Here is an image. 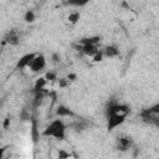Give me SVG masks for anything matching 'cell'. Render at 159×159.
Instances as JSON below:
<instances>
[{
  "instance_id": "1",
  "label": "cell",
  "mask_w": 159,
  "mask_h": 159,
  "mask_svg": "<svg viewBox=\"0 0 159 159\" xmlns=\"http://www.w3.org/2000/svg\"><path fill=\"white\" fill-rule=\"evenodd\" d=\"M45 137H53L57 140H63L66 138V125L62 119L52 120L42 132Z\"/></svg>"
},
{
  "instance_id": "2",
  "label": "cell",
  "mask_w": 159,
  "mask_h": 159,
  "mask_svg": "<svg viewBox=\"0 0 159 159\" xmlns=\"http://www.w3.org/2000/svg\"><path fill=\"white\" fill-rule=\"evenodd\" d=\"M129 112H130V109L127 104H120V103H117V102L108 103V106L106 108L107 116H109V114H125L127 116Z\"/></svg>"
},
{
  "instance_id": "3",
  "label": "cell",
  "mask_w": 159,
  "mask_h": 159,
  "mask_svg": "<svg viewBox=\"0 0 159 159\" xmlns=\"http://www.w3.org/2000/svg\"><path fill=\"white\" fill-rule=\"evenodd\" d=\"M125 114H109L107 116V130L112 132L118 125L123 124L125 120Z\"/></svg>"
},
{
  "instance_id": "4",
  "label": "cell",
  "mask_w": 159,
  "mask_h": 159,
  "mask_svg": "<svg viewBox=\"0 0 159 159\" xmlns=\"http://www.w3.org/2000/svg\"><path fill=\"white\" fill-rule=\"evenodd\" d=\"M29 67H30V70H31L32 72H35V73L42 71V70L46 67V58H45V56H43V55H36Z\"/></svg>"
},
{
  "instance_id": "5",
  "label": "cell",
  "mask_w": 159,
  "mask_h": 159,
  "mask_svg": "<svg viewBox=\"0 0 159 159\" xmlns=\"http://www.w3.org/2000/svg\"><path fill=\"white\" fill-rule=\"evenodd\" d=\"M133 144V139L128 135H123V137H119L117 139V143H116V148L120 152H125L128 150Z\"/></svg>"
},
{
  "instance_id": "6",
  "label": "cell",
  "mask_w": 159,
  "mask_h": 159,
  "mask_svg": "<svg viewBox=\"0 0 159 159\" xmlns=\"http://www.w3.org/2000/svg\"><path fill=\"white\" fill-rule=\"evenodd\" d=\"M158 117L159 116H154L150 113V111L148 108L143 109L140 112V118L144 123H148V124H154V125H159V120H158Z\"/></svg>"
},
{
  "instance_id": "7",
  "label": "cell",
  "mask_w": 159,
  "mask_h": 159,
  "mask_svg": "<svg viewBox=\"0 0 159 159\" xmlns=\"http://www.w3.org/2000/svg\"><path fill=\"white\" fill-rule=\"evenodd\" d=\"M36 53H26L22 57H20V60L17 61L16 63V68L17 70H21V68H25V67H29L32 62V60L35 58Z\"/></svg>"
},
{
  "instance_id": "8",
  "label": "cell",
  "mask_w": 159,
  "mask_h": 159,
  "mask_svg": "<svg viewBox=\"0 0 159 159\" xmlns=\"http://www.w3.org/2000/svg\"><path fill=\"white\" fill-rule=\"evenodd\" d=\"M5 42L9 43V45H11V46L19 45L20 43V36H19L17 31L16 30H10L6 34V36H5Z\"/></svg>"
},
{
  "instance_id": "9",
  "label": "cell",
  "mask_w": 159,
  "mask_h": 159,
  "mask_svg": "<svg viewBox=\"0 0 159 159\" xmlns=\"http://www.w3.org/2000/svg\"><path fill=\"white\" fill-rule=\"evenodd\" d=\"M98 51L99 48L97 45H82V50H81V52L88 57H93Z\"/></svg>"
},
{
  "instance_id": "10",
  "label": "cell",
  "mask_w": 159,
  "mask_h": 159,
  "mask_svg": "<svg viewBox=\"0 0 159 159\" xmlns=\"http://www.w3.org/2000/svg\"><path fill=\"white\" fill-rule=\"evenodd\" d=\"M102 51H103V56L109 57V58L116 57V56L119 55V50H118V47L114 46V45H108V46H106V48L102 50Z\"/></svg>"
},
{
  "instance_id": "11",
  "label": "cell",
  "mask_w": 159,
  "mask_h": 159,
  "mask_svg": "<svg viewBox=\"0 0 159 159\" xmlns=\"http://www.w3.org/2000/svg\"><path fill=\"white\" fill-rule=\"evenodd\" d=\"M56 114H57L58 117H75V113H73L68 107H66V106H63V104H60V106L57 107Z\"/></svg>"
},
{
  "instance_id": "12",
  "label": "cell",
  "mask_w": 159,
  "mask_h": 159,
  "mask_svg": "<svg viewBox=\"0 0 159 159\" xmlns=\"http://www.w3.org/2000/svg\"><path fill=\"white\" fill-rule=\"evenodd\" d=\"M99 41H101L99 36H91V37H84V39L78 40V43L80 45H97L98 46Z\"/></svg>"
},
{
  "instance_id": "13",
  "label": "cell",
  "mask_w": 159,
  "mask_h": 159,
  "mask_svg": "<svg viewBox=\"0 0 159 159\" xmlns=\"http://www.w3.org/2000/svg\"><path fill=\"white\" fill-rule=\"evenodd\" d=\"M31 139L36 144L40 139V132L37 130V123L36 120H32V128H31Z\"/></svg>"
},
{
  "instance_id": "14",
  "label": "cell",
  "mask_w": 159,
  "mask_h": 159,
  "mask_svg": "<svg viewBox=\"0 0 159 159\" xmlns=\"http://www.w3.org/2000/svg\"><path fill=\"white\" fill-rule=\"evenodd\" d=\"M46 83H47V81L45 80V77H40L39 80H36L35 86H34V92H39L41 89H45Z\"/></svg>"
},
{
  "instance_id": "15",
  "label": "cell",
  "mask_w": 159,
  "mask_h": 159,
  "mask_svg": "<svg viewBox=\"0 0 159 159\" xmlns=\"http://www.w3.org/2000/svg\"><path fill=\"white\" fill-rule=\"evenodd\" d=\"M80 19H81L80 11H72V12H70V15L67 17V20L70 21V24H72V25H76L80 21Z\"/></svg>"
},
{
  "instance_id": "16",
  "label": "cell",
  "mask_w": 159,
  "mask_h": 159,
  "mask_svg": "<svg viewBox=\"0 0 159 159\" xmlns=\"http://www.w3.org/2000/svg\"><path fill=\"white\" fill-rule=\"evenodd\" d=\"M35 19H36V15H35V12H34L32 10H27V11L25 12V15H24V20H25L27 24L34 22Z\"/></svg>"
},
{
  "instance_id": "17",
  "label": "cell",
  "mask_w": 159,
  "mask_h": 159,
  "mask_svg": "<svg viewBox=\"0 0 159 159\" xmlns=\"http://www.w3.org/2000/svg\"><path fill=\"white\" fill-rule=\"evenodd\" d=\"M73 127H75V129H76V130H83V129H86V128H87V123H84V122H82V120H81V122H77Z\"/></svg>"
},
{
  "instance_id": "18",
  "label": "cell",
  "mask_w": 159,
  "mask_h": 159,
  "mask_svg": "<svg viewBox=\"0 0 159 159\" xmlns=\"http://www.w3.org/2000/svg\"><path fill=\"white\" fill-rule=\"evenodd\" d=\"M45 80H46V81H55V80H57L56 73H55V72H52V71L47 72V73L45 75Z\"/></svg>"
},
{
  "instance_id": "19",
  "label": "cell",
  "mask_w": 159,
  "mask_h": 159,
  "mask_svg": "<svg viewBox=\"0 0 159 159\" xmlns=\"http://www.w3.org/2000/svg\"><path fill=\"white\" fill-rule=\"evenodd\" d=\"M148 109L150 111L152 114H154V116H159V103H155L153 107H149Z\"/></svg>"
},
{
  "instance_id": "20",
  "label": "cell",
  "mask_w": 159,
  "mask_h": 159,
  "mask_svg": "<svg viewBox=\"0 0 159 159\" xmlns=\"http://www.w3.org/2000/svg\"><path fill=\"white\" fill-rule=\"evenodd\" d=\"M92 58H93V61H94V62H99V61H102V58H103V51H102V50H99V51H98V52H97Z\"/></svg>"
},
{
  "instance_id": "21",
  "label": "cell",
  "mask_w": 159,
  "mask_h": 159,
  "mask_svg": "<svg viewBox=\"0 0 159 159\" xmlns=\"http://www.w3.org/2000/svg\"><path fill=\"white\" fill-rule=\"evenodd\" d=\"M20 118H21L22 120H29V119H30V113H29L26 109H22L21 113H20Z\"/></svg>"
},
{
  "instance_id": "22",
  "label": "cell",
  "mask_w": 159,
  "mask_h": 159,
  "mask_svg": "<svg viewBox=\"0 0 159 159\" xmlns=\"http://www.w3.org/2000/svg\"><path fill=\"white\" fill-rule=\"evenodd\" d=\"M68 80L67 78H60V81H58V84H60V87L61 88H65V87H67L68 86Z\"/></svg>"
},
{
  "instance_id": "23",
  "label": "cell",
  "mask_w": 159,
  "mask_h": 159,
  "mask_svg": "<svg viewBox=\"0 0 159 159\" xmlns=\"http://www.w3.org/2000/svg\"><path fill=\"white\" fill-rule=\"evenodd\" d=\"M58 158H60V159H68V158H70V154H68L67 152H65V150L61 149V150L58 152Z\"/></svg>"
},
{
  "instance_id": "24",
  "label": "cell",
  "mask_w": 159,
  "mask_h": 159,
  "mask_svg": "<svg viewBox=\"0 0 159 159\" xmlns=\"http://www.w3.org/2000/svg\"><path fill=\"white\" fill-rule=\"evenodd\" d=\"M76 77H77V76H76L75 73H70V75H68L66 78L68 80V82H72V81H75V80H76Z\"/></svg>"
},
{
  "instance_id": "25",
  "label": "cell",
  "mask_w": 159,
  "mask_h": 159,
  "mask_svg": "<svg viewBox=\"0 0 159 159\" xmlns=\"http://www.w3.org/2000/svg\"><path fill=\"white\" fill-rule=\"evenodd\" d=\"M5 150H6V147H0V159H4L5 157Z\"/></svg>"
},
{
  "instance_id": "26",
  "label": "cell",
  "mask_w": 159,
  "mask_h": 159,
  "mask_svg": "<svg viewBox=\"0 0 159 159\" xmlns=\"http://www.w3.org/2000/svg\"><path fill=\"white\" fill-rule=\"evenodd\" d=\"M52 61H53V62H58V61H60L58 53H53V55H52Z\"/></svg>"
},
{
  "instance_id": "27",
  "label": "cell",
  "mask_w": 159,
  "mask_h": 159,
  "mask_svg": "<svg viewBox=\"0 0 159 159\" xmlns=\"http://www.w3.org/2000/svg\"><path fill=\"white\" fill-rule=\"evenodd\" d=\"M2 125H4V128L6 129V128L10 125V118H5V120H4V124H2Z\"/></svg>"
},
{
  "instance_id": "28",
  "label": "cell",
  "mask_w": 159,
  "mask_h": 159,
  "mask_svg": "<svg viewBox=\"0 0 159 159\" xmlns=\"http://www.w3.org/2000/svg\"><path fill=\"white\" fill-rule=\"evenodd\" d=\"M4 159H11V158H10V157H7V158H4Z\"/></svg>"
}]
</instances>
